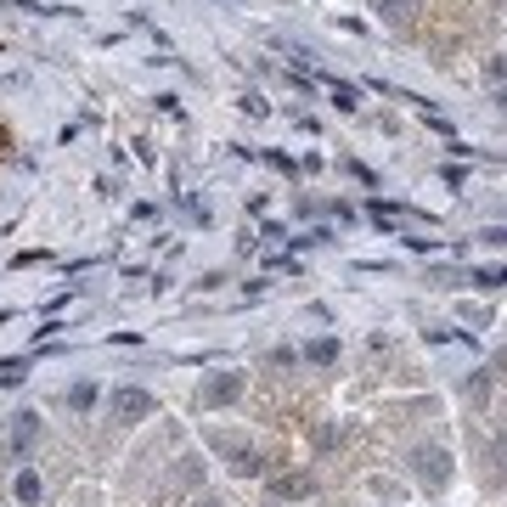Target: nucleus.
Masks as SVG:
<instances>
[{"instance_id": "obj_8", "label": "nucleus", "mask_w": 507, "mask_h": 507, "mask_svg": "<svg viewBox=\"0 0 507 507\" xmlns=\"http://www.w3.org/2000/svg\"><path fill=\"white\" fill-rule=\"evenodd\" d=\"M96 400H102L96 384H74V389H68V412H96Z\"/></svg>"}, {"instance_id": "obj_5", "label": "nucleus", "mask_w": 507, "mask_h": 507, "mask_svg": "<svg viewBox=\"0 0 507 507\" xmlns=\"http://www.w3.org/2000/svg\"><path fill=\"white\" fill-rule=\"evenodd\" d=\"M243 395V372H215L203 378V406H231Z\"/></svg>"}, {"instance_id": "obj_13", "label": "nucleus", "mask_w": 507, "mask_h": 507, "mask_svg": "<svg viewBox=\"0 0 507 507\" xmlns=\"http://www.w3.org/2000/svg\"><path fill=\"white\" fill-rule=\"evenodd\" d=\"M491 74H496V79H507V57H491Z\"/></svg>"}, {"instance_id": "obj_2", "label": "nucleus", "mask_w": 507, "mask_h": 507, "mask_svg": "<svg viewBox=\"0 0 507 507\" xmlns=\"http://www.w3.org/2000/svg\"><path fill=\"white\" fill-rule=\"evenodd\" d=\"M412 474H417V485L440 491V485L451 479V451H440V446H417V451H412Z\"/></svg>"}, {"instance_id": "obj_9", "label": "nucleus", "mask_w": 507, "mask_h": 507, "mask_svg": "<svg viewBox=\"0 0 507 507\" xmlns=\"http://www.w3.org/2000/svg\"><path fill=\"white\" fill-rule=\"evenodd\" d=\"M305 361H310V367H333V361H338V338H316V344L305 350Z\"/></svg>"}, {"instance_id": "obj_12", "label": "nucleus", "mask_w": 507, "mask_h": 507, "mask_svg": "<svg viewBox=\"0 0 507 507\" xmlns=\"http://www.w3.org/2000/svg\"><path fill=\"white\" fill-rule=\"evenodd\" d=\"M333 102H338V108H344V113H355V108H361V96H355L350 84H333Z\"/></svg>"}, {"instance_id": "obj_1", "label": "nucleus", "mask_w": 507, "mask_h": 507, "mask_svg": "<svg viewBox=\"0 0 507 507\" xmlns=\"http://www.w3.org/2000/svg\"><path fill=\"white\" fill-rule=\"evenodd\" d=\"M34 440H40V412H12V422H6V440H0V457L6 462H23L29 451H34Z\"/></svg>"}, {"instance_id": "obj_6", "label": "nucleus", "mask_w": 507, "mask_h": 507, "mask_svg": "<svg viewBox=\"0 0 507 507\" xmlns=\"http://www.w3.org/2000/svg\"><path fill=\"white\" fill-rule=\"evenodd\" d=\"M310 491H316L310 474H277V479H271V496H282V502H299V496H310Z\"/></svg>"}, {"instance_id": "obj_10", "label": "nucleus", "mask_w": 507, "mask_h": 507, "mask_svg": "<svg viewBox=\"0 0 507 507\" xmlns=\"http://www.w3.org/2000/svg\"><path fill=\"white\" fill-rule=\"evenodd\" d=\"M372 6L384 12V17H395V23H400V17H412V6H417V0H372Z\"/></svg>"}, {"instance_id": "obj_4", "label": "nucleus", "mask_w": 507, "mask_h": 507, "mask_svg": "<svg viewBox=\"0 0 507 507\" xmlns=\"http://www.w3.org/2000/svg\"><path fill=\"white\" fill-rule=\"evenodd\" d=\"M113 417H119V422H141V417H153V395L136 389V384L113 389Z\"/></svg>"}, {"instance_id": "obj_3", "label": "nucleus", "mask_w": 507, "mask_h": 507, "mask_svg": "<svg viewBox=\"0 0 507 507\" xmlns=\"http://www.w3.org/2000/svg\"><path fill=\"white\" fill-rule=\"evenodd\" d=\"M215 451L226 457V468L237 474V479H254V474L265 468V457L254 451V446H243V440H226V434H215Z\"/></svg>"}, {"instance_id": "obj_11", "label": "nucleus", "mask_w": 507, "mask_h": 507, "mask_svg": "<svg viewBox=\"0 0 507 507\" xmlns=\"http://www.w3.org/2000/svg\"><path fill=\"white\" fill-rule=\"evenodd\" d=\"M23 372H29V361H0V389L23 384Z\"/></svg>"}, {"instance_id": "obj_14", "label": "nucleus", "mask_w": 507, "mask_h": 507, "mask_svg": "<svg viewBox=\"0 0 507 507\" xmlns=\"http://www.w3.org/2000/svg\"><path fill=\"white\" fill-rule=\"evenodd\" d=\"M0 153H6V136H0Z\"/></svg>"}, {"instance_id": "obj_7", "label": "nucleus", "mask_w": 507, "mask_h": 507, "mask_svg": "<svg viewBox=\"0 0 507 507\" xmlns=\"http://www.w3.org/2000/svg\"><path fill=\"white\" fill-rule=\"evenodd\" d=\"M12 496L23 502V507H40V496H46V479H40L34 468H17V479H12Z\"/></svg>"}]
</instances>
